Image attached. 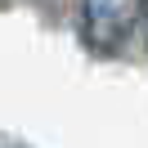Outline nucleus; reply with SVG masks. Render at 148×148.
Returning <instances> with one entry per match:
<instances>
[{
  "label": "nucleus",
  "mask_w": 148,
  "mask_h": 148,
  "mask_svg": "<svg viewBox=\"0 0 148 148\" xmlns=\"http://www.w3.org/2000/svg\"><path fill=\"white\" fill-rule=\"evenodd\" d=\"M139 23H144V36H148V0H144V14H139Z\"/></svg>",
  "instance_id": "nucleus-2"
},
{
  "label": "nucleus",
  "mask_w": 148,
  "mask_h": 148,
  "mask_svg": "<svg viewBox=\"0 0 148 148\" xmlns=\"http://www.w3.org/2000/svg\"><path fill=\"white\" fill-rule=\"evenodd\" d=\"M144 14V0H85L81 5V36L94 54H112Z\"/></svg>",
  "instance_id": "nucleus-1"
}]
</instances>
